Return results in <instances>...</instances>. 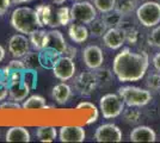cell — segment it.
Listing matches in <instances>:
<instances>
[{
  "mask_svg": "<svg viewBox=\"0 0 160 143\" xmlns=\"http://www.w3.org/2000/svg\"><path fill=\"white\" fill-rule=\"evenodd\" d=\"M149 66L147 53H134L130 49H123L115 56L112 72L121 82H133L141 80Z\"/></svg>",
  "mask_w": 160,
  "mask_h": 143,
  "instance_id": "1",
  "label": "cell"
},
{
  "mask_svg": "<svg viewBox=\"0 0 160 143\" xmlns=\"http://www.w3.org/2000/svg\"><path fill=\"white\" fill-rule=\"evenodd\" d=\"M11 25L16 31L23 35H30L40 29L36 10L31 7H17L11 14Z\"/></svg>",
  "mask_w": 160,
  "mask_h": 143,
  "instance_id": "2",
  "label": "cell"
},
{
  "mask_svg": "<svg viewBox=\"0 0 160 143\" xmlns=\"http://www.w3.org/2000/svg\"><path fill=\"white\" fill-rule=\"evenodd\" d=\"M118 94L129 107H141L152 100L149 91L135 86H124L118 89Z\"/></svg>",
  "mask_w": 160,
  "mask_h": 143,
  "instance_id": "3",
  "label": "cell"
},
{
  "mask_svg": "<svg viewBox=\"0 0 160 143\" xmlns=\"http://www.w3.org/2000/svg\"><path fill=\"white\" fill-rule=\"evenodd\" d=\"M136 18L145 27H153L160 24V4L146 1L136 10Z\"/></svg>",
  "mask_w": 160,
  "mask_h": 143,
  "instance_id": "4",
  "label": "cell"
},
{
  "mask_svg": "<svg viewBox=\"0 0 160 143\" xmlns=\"http://www.w3.org/2000/svg\"><path fill=\"white\" fill-rule=\"evenodd\" d=\"M99 106L103 117L111 119L118 117L124 111V100L121 98L120 94L108 93L100 98Z\"/></svg>",
  "mask_w": 160,
  "mask_h": 143,
  "instance_id": "5",
  "label": "cell"
},
{
  "mask_svg": "<svg viewBox=\"0 0 160 143\" xmlns=\"http://www.w3.org/2000/svg\"><path fill=\"white\" fill-rule=\"evenodd\" d=\"M97 18V8L86 0L77 1L71 7V19L80 24H90Z\"/></svg>",
  "mask_w": 160,
  "mask_h": 143,
  "instance_id": "6",
  "label": "cell"
},
{
  "mask_svg": "<svg viewBox=\"0 0 160 143\" xmlns=\"http://www.w3.org/2000/svg\"><path fill=\"white\" fill-rule=\"evenodd\" d=\"M53 73L60 81H67L72 79L75 73V63L69 56H61L53 64Z\"/></svg>",
  "mask_w": 160,
  "mask_h": 143,
  "instance_id": "7",
  "label": "cell"
},
{
  "mask_svg": "<svg viewBox=\"0 0 160 143\" xmlns=\"http://www.w3.org/2000/svg\"><path fill=\"white\" fill-rule=\"evenodd\" d=\"M67 49V43L65 37L59 30H49L47 31L46 41H44V48L42 50H52L54 54L62 55L65 54Z\"/></svg>",
  "mask_w": 160,
  "mask_h": 143,
  "instance_id": "8",
  "label": "cell"
},
{
  "mask_svg": "<svg viewBox=\"0 0 160 143\" xmlns=\"http://www.w3.org/2000/svg\"><path fill=\"white\" fill-rule=\"evenodd\" d=\"M94 140L97 142H121L122 131L115 124H111V123L103 124L96 130Z\"/></svg>",
  "mask_w": 160,
  "mask_h": 143,
  "instance_id": "9",
  "label": "cell"
},
{
  "mask_svg": "<svg viewBox=\"0 0 160 143\" xmlns=\"http://www.w3.org/2000/svg\"><path fill=\"white\" fill-rule=\"evenodd\" d=\"M126 41H127L126 40V31L118 26L109 27L107 32L103 35L104 45L109 49H112V50L120 49Z\"/></svg>",
  "mask_w": 160,
  "mask_h": 143,
  "instance_id": "10",
  "label": "cell"
},
{
  "mask_svg": "<svg viewBox=\"0 0 160 143\" xmlns=\"http://www.w3.org/2000/svg\"><path fill=\"white\" fill-rule=\"evenodd\" d=\"M8 51L14 59H22L29 53V40L22 34L13 35L8 42Z\"/></svg>",
  "mask_w": 160,
  "mask_h": 143,
  "instance_id": "11",
  "label": "cell"
},
{
  "mask_svg": "<svg viewBox=\"0 0 160 143\" xmlns=\"http://www.w3.org/2000/svg\"><path fill=\"white\" fill-rule=\"evenodd\" d=\"M82 59L87 68L98 69L104 62L103 51L98 45H88L82 51Z\"/></svg>",
  "mask_w": 160,
  "mask_h": 143,
  "instance_id": "12",
  "label": "cell"
},
{
  "mask_svg": "<svg viewBox=\"0 0 160 143\" xmlns=\"http://www.w3.org/2000/svg\"><path fill=\"white\" fill-rule=\"evenodd\" d=\"M97 79L94 73L85 72L78 75V78L75 79V87L79 91L81 94L90 95L97 87Z\"/></svg>",
  "mask_w": 160,
  "mask_h": 143,
  "instance_id": "13",
  "label": "cell"
},
{
  "mask_svg": "<svg viewBox=\"0 0 160 143\" xmlns=\"http://www.w3.org/2000/svg\"><path fill=\"white\" fill-rule=\"evenodd\" d=\"M85 130L81 126H63L60 129L59 138L61 142H84L85 141Z\"/></svg>",
  "mask_w": 160,
  "mask_h": 143,
  "instance_id": "14",
  "label": "cell"
},
{
  "mask_svg": "<svg viewBox=\"0 0 160 143\" xmlns=\"http://www.w3.org/2000/svg\"><path fill=\"white\" fill-rule=\"evenodd\" d=\"M35 10H36L40 27H55V11H56L55 7L50 5H40Z\"/></svg>",
  "mask_w": 160,
  "mask_h": 143,
  "instance_id": "15",
  "label": "cell"
},
{
  "mask_svg": "<svg viewBox=\"0 0 160 143\" xmlns=\"http://www.w3.org/2000/svg\"><path fill=\"white\" fill-rule=\"evenodd\" d=\"M129 138L132 142H155L157 134L152 128L146 125H140L132 130Z\"/></svg>",
  "mask_w": 160,
  "mask_h": 143,
  "instance_id": "16",
  "label": "cell"
},
{
  "mask_svg": "<svg viewBox=\"0 0 160 143\" xmlns=\"http://www.w3.org/2000/svg\"><path fill=\"white\" fill-rule=\"evenodd\" d=\"M30 92V87L27 82L16 81L13 80L11 83V87L8 88V94L13 102H20L27 98V95Z\"/></svg>",
  "mask_w": 160,
  "mask_h": 143,
  "instance_id": "17",
  "label": "cell"
},
{
  "mask_svg": "<svg viewBox=\"0 0 160 143\" xmlns=\"http://www.w3.org/2000/svg\"><path fill=\"white\" fill-rule=\"evenodd\" d=\"M6 142H30V132L23 126H13L7 130Z\"/></svg>",
  "mask_w": 160,
  "mask_h": 143,
  "instance_id": "18",
  "label": "cell"
},
{
  "mask_svg": "<svg viewBox=\"0 0 160 143\" xmlns=\"http://www.w3.org/2000/svg\"><path fill=\"white\" fill-rule=\"evenodd\" d=\"M68 35L74 43H84L88 38V29L75 21L68 29Z\"/></svg>",
  "mask_w": 160,
  "mask_h": 143,
  "instance_id": "19",
  "label": "cell"
},
{
  "mask_svg": "<svg viewBox=\"0 0 160 143\" xmlns=\"http://www.w3.org/2000/svg\"><path fill=\"white\" fill-rule=\"evenodd\" d=\"M52 95H53L54 100L58 104L63 105V104H66L69 100V98L72 95V88H71L69 85H67L65 82H61V83L56 85L53 88Z\"/></svg>",
  "mask_w": 160,
  "mask_h": 143,
  "instance_id": "20",
  "label": "cell"
},
{
  "mask_svg": "<svg viewBox=\"0 0 160 143\" xmlns=\"http://www.w3.org/2000/svg\"><path fill=\"white\" fill-rule=\"evenodd\" d=\"M47 107L46 99L41 95H31L27 100H24L22 109L24 110H42Z\"/></svg>",
  "mask_w": 160,
  "mask_h": 143,
  "instance_id": "21",
  "label": "cell"
},
{
  "mask_svg": "<svg viewBox=\"0 0 160 143\" xmlns=\"http://www.w3.org/2000/svg\"><path fill=\"white\" fill-rule=\"evenodd\" d=\"M71 19V8L63 6L58 7L55 11V27L58 26H65L67 25Z\"/></svg>",
  "mask_w": 160,
  "mask_h": 143,
  "instance_id": "22",
  "label": "cell"
},
{
  "mask_svg": "<svg viewBox=\"0 0 160 143\" xmlns=\"http://www.w3.org/2000/svg\"><path fill=\"white\" fill-rule=\"evenodd\" d=\"M56 129L53 126H40L36 130V136L42 142H53L56 138Z\"/></svg>",
  "mask_w": 160,
  "mask_h": 143,
  "instance_id": "23",
  "label": "cell"
},
{
  "mask_svg": "<svg viewBox=\"0 0 160 143\" xmlns=\"http://www.w3.org/2000/svg\"><path fill=\"white\" fill-rule=\"evenodd\" d=\"M30 36V42L32 44V47L36 50H42L44 48V41H46V36H47V31L42 30V29H37L36 31H33L32 34L29 35Z\"/></svg>",
  "mask_w": 160,
  "mask_h": 143,
  "instance_id": "24",
  "label": "cell"
},
{
  "mask_svg": "<svg viewBox=\"0 0 160 143\" xmlns=\"http://www.w3.org/2000/svg\"><path fill=\"white\" fill-rule=\"evenodd\" d=\"M108 29L109 27L107 26V24H105V21H103V18L102 19H97L96 18L92 23H90V32L94 37L103 36V35L107 32Z\"/></svg>",
  "mask_w": 160,
  "mask_h": 143,
  "instance_id": "25",
  "label": "cell"
},
{
  "mask_svg": "<svg viewBox=\"0 0 160 143\" xmlns=\"http://www.w3.org/2000/svg\"><path fill=\"white\" fill-rule=\"evenodd\" d=\"M135 8V2L133 0H116V6L115 11H117L122 16H128L133 12Z\"/></svg>",
  "mask_w": 160,
  "mask_h": 143,
  "instance_id": "26",
  "label": "cell"
},
{
  "mask_svg": "<svg viewBox=\"0 0 160 143\" xmlns=\"http://www.w3.org/2000/svg\"><path fill=\"white\" fill-rule=\"evenodd\" d=\"M93 5L102 13H108L115 10L116 0H93Z\"/></svg>",
  "mask_w": 160,
  "mask_h": 143,
  "instance_id": "27",
  "label": "cell"
},
{
  "mask_svg": "<svg viewBox=\"0 0 160 143\" xmlns=\"http://www.w3.org/2000/svg\"><path fill=\"white\" fill-rule=\"evenodd\" d=\"M123 16L121 13H118L117 11H111V12H108L104 17H103V21H105L108 27H115L120 25L121 21H122Z\"/></svg>",
  "mask_w": 160,
  "mask_h": 143,
  "instance_id": "28",
  "label": "cell"
},
{
  "mask_svg": "<svg viewBox=\"0 0 160 143\" xmlns=\"http://www.w3.org/2000/svg\"><path fill=\"white\" fill-rule=\"evenodd\" d=\"M96 79H97V83L100 86H107L111 81V72L109 69H102L99 67L98 70L94 73Z\"/></svg>",
  "mask_w": 160,
  "mask_h": 143,
  "instance_id": "29",
  "label": "cell"
},
{
  "mask_svg": "<svg viewBox=\"0 0 160 143\" xmlns=\"http://www.w3.org/2000/svg\"><path fill=\"white\" fill-rule=\"evenodd\" d=\"M82 107H87V109L91 111V117L88 118V121H87V124H92L94 123L97 119H98V110L97 107L94 106L92 102H82L78 104V106H77V109H82Z\"/></svg>",
  "mask_w": 160,
  "mask_h": 143,
  "instance_id": "30",
  "label": "cell"
},
{
  "mask_svg": "<svg viewBox=\"0 0 160 143\" xmlns=\"http://www.w3.org/2000/svg\"><path fill=\"white\" fill-rule=\"evenodd\" d=\"M24 64L27 68H36V66H38L41 63L40 55H37L36 53H28L24 56Z\"/></svg>",
  "mask_w": 160,
  "mask_h": 143,
  "instance_id": "31",
  "label": "cell"
},
{
  "mask_svg": "<svg viewBox=\"0 0 160 143\" xmlns=\"http://www.w3.org/2000/svg\"><path fill=\"white\" fill-rule=\"evenodd\" d=\"M23 69H27L24 62L20 61V60H12L5 68V74L8 76V75L13 74L16 72H19V70H23Z\"/></svg>",
  "mask_w": 160,
  "mask_h": 143,
  "instance_id": "32",
  "label": "cell"
},
{
  "mask_svg": "<svg viewBox=\"0 0 160 143\" xmlns=\"http://www.w3.org/2000/svg\"><path fill=\"white\" fill-rule=\"evenodd\" d=\"M147 87L153 91H159L160 89V73H152L147 78Z\"/></svg>",
  "mask_w": 160,
  "mask_h": 143,
  "instance_id": "33",
  "label": "cell"
},
{
  "mask_svg": "<svg viewBox=\"0 0 160 143\" xmlns=\"http://www.w3.org/2000/svg\"><path fill=\"white\" fill-rule=\"evenodd\" d=\"M149 43H151L153 47L159 48L160 49V25H157V26L153 29V31L151 32Z\"/></svg>",
  "mask_w": 160,
  "mask_h": 143,
  "instance_id": "34",
  "label": "cell"
},
{
  "mask_svg": "<svg viewBox=\"0 0 160 143\" xmlns=\"http://www.w3.org/2000/svg\"><path fill=\"white\" fill-rule=\"evenodd\" d=\"M124 117H126V119H127V122L129 123H136L139 121V117H140V112L139 111H136V110H133L130 107V110H127L126 112H124Z\"/></svg>",
  "mask_w": 160,
  "mask_h": 143,
  "instance_id": "35",
  "label": "cell"
},
{
  "mask_svg": "<svg viewBox=\"0 0 160 143\" xmlns=\"http://www.w3.org/2000/svg\"><path fill=\"white\" fill-rule=\"evenodd\" d=\"M11 0H0V16L5 14L11 6Z\"/></svg>",
  "mask_w": 160,
  "mask_h": 143,
  "instance_id": "36",
  "label": "cell"
},
{
  "mask_svg": "<svg viewBox=\"0 0 160 143\" xmlns=\"http://www.w3.org/2000/svg\"><path fill=\"white\" fill-rule=\"evenodd\" d=\"M0 109H22V106H20L18 102H2L1 105H0Z\"/></svg>",
  "mask_w": 160,
  "mask_h": 143,
  "instance_id": "37",
  "label": "cell"
},
{
  "mask_svg": "<svg viewBox=\"0 0 160 143\" xmlns=\"http://www.w3.org/2000/svg\"><path fill=\"white\" fill-rule=\"evenodd\" d=\"M7 94H8V88H7V86L5 83H1V82H0V102L4 100L7 97Z\"/></svg>",
  "mask_w": 160,
  "mask_h": 143,
  "instance_id": "38",
  "label": "cell"
},
{
  "mask_svg": "<svg viewBox=\"0 0 160 143\" xmlns=\"http://www.w3.org/2000/svg\"><path fill=\"white\" fill-rule=\"evenodd\" d=\"M153 66H154V68L157 69V72H159V73H160V53H158V54L154 55Z\"/></svg>",
  "mask_w": 160,
  "mask_h": 143,
  "instance_id": "39",
  "label": "cell"
},
{
  "mask_svg": "<svg viewBox=\"0 0 160 143\" xmlns=\"http://www.w3.org/2000/svg\"><path fill=\"white\" fill-rule=\"evenodd\" d=\"M4 57H5V49L0 45V62L4 60Z\"/></svg>",
  "mask_w": 160,
  "mask_h": 143,
  "instance_id": "40",
  "label": "cell"
},
{
  "mask_svg": "<svg viewBox=\"0 0 160 143\" xmlns=\"http://www.w3.org/2000/svg\"><path fill=\"white\" fill-rule=\"evenodd\" d=\"M25 1H30V0H11L12 4H22V2H25Z\"/></svg>",
  "mask_w": 160,
  "mask_h": 143,
  "instance_id": "41",
  "label": "cell"
},
{
  "mask_svg": "<svg viewBox=\"0 0 160 143\" xmlns=\"http://www.w3.org/2000/svg\"><path fill=\"white\" fill-rule=\"evenodd\" d=\"M52 1H54L55 4H59V5H61V4H63L66 0H52Z\"/></svg>",
  "mask_w": 160,
  "mask_h": 143,
  "instance_id": "42",
  "label": "cell"
},
{
  "mask_svg": "<svg viewBox=\"0 0 160 143\" xmlns=\"http://www.w3.org/2000/svg\"><path fill=\"white\" fill-rule=\"evenodd\" d=\"M77 1H82V0H77Z\"/></svg>",
  "mask_w": 160,
  "mask_h": 143,
  "instance_id": "43",
  "label": "cell"
}]
</instances>
